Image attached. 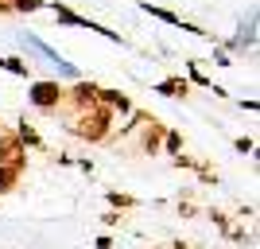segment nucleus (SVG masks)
<instances>
[{"instance_id":"obj_1","label":"nucleus","mask_w":260,"mask_h":249,"mask_svg":"<svg viewBox=\"0 0 260 249\" xmlns=\"http://www.w3.org/2000/svg\"><path fill=\"white\" fill-rule=\"evenodd\" d=\"M66 132L78 136V141H86V144H109L117 136V117H113V109L93 105L89 113H78V117L66 121Z\"/></svg>"},{"instance_id":"obj_2","label":"nucleus","mask_w":260,"mask_h":249,"mask_svg":"<svg viewBox=\"0 0 260 249\" xmlns=\"http://www.w3.org/2000/svg\"><path fill=\"white\" fill-rule=\"evenodd\" d=\"M27 101H31V109H39V113H58L62 101H66V86L54 82V78H35L31 90H27Z\"/></svg>"},{"instance_id":"obj_3","label":"nucleus","mask_w":260,"mask_h":249,"mask_svg":"<svg viewBox=\"0 0 260 249\" xmlns=\"http://www.w3.org/2000/svg\"><path fill=\"white\" fill-rule=\"evenodd\" d=\"M98 82L93 78H78L74 86H66V101L62 109H70V117H78V113H89V109L98 105Z\"/></svg>"},{"instance_id":"obj_4","label":"nucleus","mask_w":260,"mask_h":249,"mask_svg":"<svg viewBox=\"0 0 260 249\" xmlns=\"http://www.w3.org/2000/svg\"><path fill=\"white\" fill-rule=\"evenodd\" d=\"M140 136H136V152H144V156H155V152L163 148V132H167V125H163L159 117H148V125H140Z\"/></svg>"},{"instance_id":"obj_5","label":"nucleus","mask_w":260,"mask_h":249,"mask_svg":"<svg viewBox=\"0 0 260 249\" xmlns=\"http://www.w3.org/2000/svg\"><path fill=\"white\" fill-rule=\"evenodd\" d=\"M47 12L54 16L58 27H86V32H93V23H98V20H89V16H82V12H74L70 4H62V0H47Z\"/></svg>"},{"instance_id":"obj_6","label":"nucleus","mask_w":260,"mask_h":249,"mask_svg":"<svg viewBox=\"0 0 260 249\" xmlns=\"http://www.w3.org/2000/svg\"><path fill=\"white\" fill-rule=\"evenodd\" d=\"M98 105H105V109H113V117H128L132 109V98L124 94V90H109V86H101L98 90Z\"/></svg>"},{"instance_id":"obj_7","label":"nucleus","mask_w":260,"mask_h":249,"mask_svg":"<svg viewBox=\"0 0 260 249\" xmlns=\"http://www.w3.org/2000/svg\"><path fill=\"white\" fill-rule=\"evenodd\" d=\"M183 66H186V82H190V86H198V90H210V94H214V98H229V90L225 86H217V82H210L206 74H202V66H198V59H183Z\"/></svg>"},{"instance_id":"obj_8","label":"nucleus","mask_w":260,"mask_h":249,"mask_svg":"<svg viewBox=\"0 0 260 249\" xmlns=\"http://www.w3.org/2000/svg\"><path fill=\"white\" fill-rule=\"evenodd\" d=\"M155 94H159V98H171V101H186L190 98V82H186L183 74L159 78V82H155Z\"/></svg>"},{"instance_id":"obj_9","label":"nucleus","mask_w":260,"mask_h":249,"mask_svg":"<svg viewBox=\"0 0 260 249\" xmlns=\"http://www.w3.org/2000/svg\"><path fill=\"white\" fill-rule=\"evenodd\" d=\"M12 132H16V141H20V148H23V152H27V148H31V152H43V148H47L43 136L35 132V125H31L27 117H20V125H16Z\"/></svg>"},{"instance_id":"obj_10","label":"nucleus","mask_w":260,"mask_h":249,"mask_svg":"<svg viewBox=\"0 0 260 249\" xmlns=\"http://www.w3.org/2000/svg\"><path fill=\"white\" fill-rule=\"evenodd\" d=\"M23 168H27V160H23V163H0V199H4V195H12V191L20 187Z\"/></svg>"},{"instance_id":"obj_11","label":"nucleus","mask_w":260,"mask_h":249,"mask_svg":"<svg viewBox=\"0 0 260 249\" xmlns=\"http://www.w3.org/2000/svg\"><path fill=\"white\" fill-rule=\"evenodd\" d=\"M136 8H140V12H148L152 20H163V23H171V27H179V23H183V16H179V12L163 8V4H152V0H136Z\"/></svg>"},{"instance_id":"obj_12","label":"nucleus","mask_w":260,"mask_h":249,"mask_svg":"<svg viewBox=\"0 0 260 249\" xmlns=\"http://www.w3.org/2000/svg\"><path fill=\"white\" fill-rule=\"evenodd\" d=\"M0 70H8V74H16V78H31V63H27L23 54H4V59H0Z\"/></svg>"},{"instance_id":"obj_13","label":"nucleus","mask_w":260,"mask_h":249,"mask_svg":"<svg viewBox=\"0 0 260 249\" xmlns=\"http://www.w3.org/2000/svg\"><path fill=\"white\" fill-rule=\"evenodd\" d=\"M105 203L120 214V210H136V206H140V199H136V195H124V191H109Z\"/></svg>"},{"instance_id":"obj_14","label":"nucleus","mask_w":260,"mask_h":249,"mask_svg":"<svg viewBox=\"0 0 260 249\" xmlns=\"http://www.w3.org/2000/svg\"><path fill=\"white\" fill-rule=\"evenodd\" d=\"M159 152L179 156V152H183V132H179V129H167V132H163V148H159Z\"/></svg>"},{"instance_id":"obj_15","label":"nucleus","mask_w":260,"mask_h":249,"mask_svg":"<svg viewBox=\"0 0 260 249\" xmlns=\"http://www.w3.org/2000/svg\"><path fill=\"white\" fill-rule=\"evenodd\" d=\"M47 0H12V12L16 16H27V12H43Z\"/></svg>"},{"instance_id":"obj_16","label":"nucleus","mask_w":260,"mask_h":249,"mask_svg":"<svg viewBox=\"0 0 260 249\" xmlns=\"http://www.w3.org/2000/svg\"><path fill=\"white\" fill-rule=\"evenodd\" d=\"M210 218H214V226L221 230V234H229V230H233V218H229L225 210H217V206H214V210H210Z\"/></svg>"},{"instance_id":"obj_17","label":"nucleus","mask_w":260,"mask_h":249,"mask_svg":"<svg viewBox=\"0 0 260 249\" xmlns=\"http://www.w3.org/2000/svg\"><path fill=\"white\" fill-rule=\"evenodd\" d=\"M233 148H237L241 156H252V152H256V141H252V136H233Z\"/></svg>"},{"instance_id":"obj_18","label":"nucleus","mask_w":260,"mask_h":249,"mask_svg":"<svg viewBox=\"0 0 260 249\" xmlns=\"http://www.w3.org/2000/svg\"><path fill=\"white\" fill-rule=\"evenodd\" d=\"M171 163L179 168V172H183V168H186V172H194V168H198V160H194V156H183V152H179V156H171Z\"/></svg>"},{"instance_id":"obj_19","label":"nucleus","mask_w":260,"mask_h":249,"mask_svg":"<svg viewBox=\"0 0 260 249\" xmlns=\"http://www.w3.org/2000/svg\"><path fill=\"white\" fill-rule=\"evenodd\" d=\"M214 63L217 66H233V54H229L225 47H217V51H214Z\"/></svg>"},{"instance_id":"obj_20","label":"nucleus","mask_w":260,"mask_h":249,"mask_svg":"<svg viewBox=\"0 0 260 249\" xmlns=\"http://www.w3.org/2000/svg\"><path fill=\"white\" fill-rule=\"evenodd\" d=\"M101 226H105V230L120 226V214H117V210H105V214H101Z\"/></svg>"},{"instance_id":"obj_21","label":"nucleus","mask_w":260,"mask_h":249,"mask_svg":"<svg viewBox=\"0 0 260 249\" xmlns=\"http://www.w3.org/2000/svg\"><path fill=\"white\" fill-rule=\"evenodd\" d=\"M179 214H183V218H194V203H190V199H179Z\"/></svg>"},{"instance_id":"obj_22","label":"nucleus","mask_w":260,"mask_h":249,"mask_svg":"<svg viewBox=\"0 0 260 249\" xmlns=\"http://www.w3.org/2000/svg\"><path fill=\"white\" fill-rule=\"evenodd\" d=\"M237 105H241V109H245V113H256V98H241V101H237Z\"/></svg>"},{"instance_id":"obj_23","label":"nucleus","mask_w":260,"mask_h":249,"mask_svg":"<svg viewBox=\"0 0 260 249\" xmlns=\"http://www.w3.org/2000/svg\"><path fill=\"white\" fill-rule=\"evenodd\" d=\"M74 168H82L86 175H93V160H74Z\"/></svg>"},{"instance_id":"obj_24","label":"nucleus","mask_w":260,"mask_h":249,"mask_svg":"<svg viewBox=\"0 0 260 249\" xmlns=\"http://www.w3.org/2000/svg\"><path fill=\"white\" fill-rule=\"evenodd\" d=\"M93 245H98V249H113V238H109V234H101V238L93 241Z\"/></svg>"},{"instance_id":"obj_25","label":"nucleus","mask_w":260,"mask_h":249,"mask_svg":"<svg viewBox=\"0 0 260 249\" xmlns=\"http://www.w3.org/2000/svg\"><path fill=\"white\" fill-rule=\"evenodd\" d=\"M167 249H194V245H190V241H171Z\"/></svg>"},{"instance_id":"obj_26","label":"nucleus","mask_w":260,"mask_h":249,"mask_svg":"<svg viewBox=\"0 0 260 249\" xmlns=\"http://www.w3.org/2000/svg\"><path fill=\"white\" fill-rule=\"evenodd\" d=\"M155 249H167V245H155Z\"/></svg>"},{"instance_id":"obj_27","label":"nucleus","mask_w":260,"mask_h":249,"mask_svg":"<svg viewBox=\"0 0 260 249\" xmlns=\"http://www.w3.org/2000/svg\"><path fill=\"white\" fill-rule=\"evenodd\" d=\"M0 129H4V125H0Z\"/></svg>"},{"instance_id":"obj_28","label":"nucleus","mask_w":260,"mask_h":249,"mask_svg":"<svg viewBox=\"0 0 260 249\" xmlns=\"http://www.w3.org/2000/svg\"><path fill=\"white\" fill-rule=\"evenodd\" d=\"M8 4H12V0H8Z\"/></svg>"}]
</instances>
